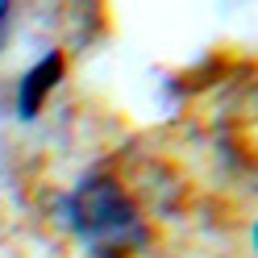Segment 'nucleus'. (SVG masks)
<instances>
[{
    "instance_id": "nucleus-2",
    "label": "nucleus",
    "mask_w": 258,
    "mask_h": 258,
    "mask_svg": "<svg viewBox=\"0 0 258 258\" xmlns=\"http://www.w3.org/2000/svg\"><path fill=\"white\" fill-rule=\"evenodd\" d=\"M62 84V54L58 50H50L42 62H34V67L25 71V79H21V88H17V112L29 121V117H38L42 112V104L50 100V92Z\"/></svg>"
},
{
    "instance_id": "nucleus-1",
    "label": "nucleus",
    "mask_w": 258,
    "mask_h": 258,
    "mask_svg": "<svg viewBox=\"0 0 258 258\" xmlns=\"http://www.w3.org/2000/svg\"><path fill=\"white\" fill-rule=\"evenodd\" d=\"M62 221L92 258H134L150 241V225L129 191L108 175H88L62 200Z\"/></svg>"
},
{
    "instance_id": "nucleus-4",
    "label": "nucleus",
    "mask_w": 258,
    "mask_h": 258,
    "mask_svg": "<svg viewBox=\"0 0 258 258\" xmlns=\"http://www.w3.org/2000/svg\"><path fill=\"white\" fill-rule=\"evenodd\" d=\"M254 250H258V221H254Z\"/></svg>"
},
{
    "instance_id": "nucleus-3",
    "label": "nucleus",
    "mask_w": 258,
    "mask_h": 258,
    "mask_svg": "<svg viewBox=\"0 0 258 258\" xmlns=\"http://www.w3.org/2000/svg\"><path fill=\"white\" fill-rule=\"evenodd\" d=\"M9 13H13V0H0V46L9 38Z\"/></svg>"
}]
</instances>
